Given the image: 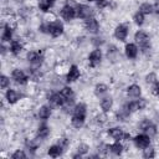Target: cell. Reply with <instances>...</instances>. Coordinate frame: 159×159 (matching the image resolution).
<instances>
[{
  "label": "cell",
  "instance_id": "cell-1",
  "mask_svg": "<svg viewBox=\"0 0 159 159\" xmlns=\"http://www.w3.org/2000/svg\"><path fill=\"white\" fill-rule=\"evenodd\" d=\"M134 40L135 42L142 47L143 51H147L150 48V41H149V36L144 32V31H138L134 35Z\"/></svg>",
  "mask_w": 159,
  "mask_h": 159
},
{
  "label": "cell",
  "instance_id": "cell-2",
  "mask_svg": "<svg viewBox=\"0 0 159 159\" xmlns=\"http://www.w3.org/2000/svg\"><path fill=\"white\" fill-rule=\"evenodd\" d=\"M48 34L53 37H58L63 34V24L60 20H55L48 24Z\"/></svg>",
  "mask_w": 159,
  "mask_h": 159
},
{
  "label": "cell",
  "instance_id": "cell-3",
  "mask_svg": "<svg viewBox=\"0 0 159 159\" xmlns=\"http://www.w3.org/2000/svg\"><path fill=\"white\" fill-rule=\"evenodd\" d=\"M134 144H135L137 148L144 149L150 144V137L148 134H145V133L144 134H139V135H137L134 138Z\"/></svg>",
  "mask_w": 159,
  "mask_h": 159
},
{
  "label": "cell",
  "instance_id": "cell-4",
  "mask_svg": "<svg viewBox=\"0 0 159 159\" xmlns=\"http://www.w3.org/2000/svg\"><path fill=\"white\" fill-rule=\"evenodd\" d=\"M76 12H77V17H81V19H89L92 17V9L87 5H77V9H76Z\"/></svg>",
  "mask_w": 159,
  "mask_h": 159
},
{
  "label": "cell",
  "instance_id": "cell-5",
  "mask_svg": "<svg viewBox=\"0 0 159 159\" xmlns=\"http://www.w3.org/2000/svg\"><path fill=\"white\" fill-rule=\"evenodd\" d=\"M61 16H62V19L70 21V20H72V19H75V17L77 16L76 9L72 7L71 5H65V6L62 7V10H61Z\"/></svg>",
  "mask_w": 159,
  "mask_h": 159
},
{
  "label": "cell",
  "instance_id": "cell-6",
  "mask_svg": "<svg viewBox=\"0 0 159 159\" xmlns=\"http://www.w3.org/2000/svg\"><path fill=\"white\" fill-rule=\"evenodd\" d=\"M128 25L127 24H120V25H118L117 27H116V30H114V36H116V39L117 40H119V41H124L125 40V37H127V35H128Z\"/></svg>",
  "mask_w": 159,
  "mask_h": 159
},
{
  "label": "cell",
  "instance_id": "cell-7",
  "mask_svg": "<svg viewBox=\"0 0 159 159\" xmlns=\"http://www.w3.org/2000/svg\"><path fill=\"white\" fill-rule=\"evenodd\" d=\"M26 57H27L29 62H31L34 66H40L42 63V60H43L42 53L40 51H30Z\"/></svg>",
  "mask_w": 159,
  "mask_h": 159
},
{
  "label": "cell",
  "instance_id": "cell-8",
  "mask_svg": "<svg viewBox=\"0 0 159 159\" xmlns=\"http://www.w3.org/2000/svg\"><path fill=\"white\" fill-rule=\"evenodd\" d=\"M48 102H50V104H51L52 107H62V106L66 103V99H65V97L62 96V93L60 92V93H53V94H51L50 98H48Z\"/></svg>",
  "mask_w": 159,
  "mask_h": 159
},
{
  "label": "cell",
  "instance_id": "cell-9",
  "mask_svg": "<svg viewBox=\"0 0 159 159\" xmlns=\"http://www.w3.org/2000/svg\"><path fill=\"white\" fill-rule=\"evenodd\" d=\"M11 76H12V80H14L15 82L20 83V84H25V83L27 82V80H29V77L26 76V73H25L22 70H19V68L14 70L12 73H11Z\"/></svg>",
  "mask_w": 159,
  "mask_h": 159
},
{
  "label": "cell",
  "instance_id": "cell-10",
  "mask_svg": "<svg viewBox=\"0 0 159 159\" xmlns=\"http://www.w3.org/2000/svg\"><path fill=\"white\" fill-rule=\"evenodd\" d=\"M101 60H102V52H101V50H93L91 53H89V56H88V61H89V65H91V67H96L97 65H99V62H101Z\"/></svg>",
  "mask_w": 159,
  "mask_h": 159
},
{
  "label": "cell",
  "instance_id": "cell-11",
  "mask_svg": "<svg viewBox=\"0 0 159 159\" xmlns=\"http://www.w3.org/2000/svg\"><path fill=\"white\" fill-rule=\"evenodd\" d=\"M108 134L116 139V140H120V139H128L129 138V134L128 133H124L120 128H111L108 130Z\"/></svg>",
  "mask_w": 159,
  "mask_h": 159
},
{
  "label": "cell",
  "instance_id": "cell-12",
  "mask_svg": "<svg viewBox=\"0 0 159 159\" xmlns=\"http://www.w3.org/2000/svg\"><path fill=\"white\" fill-rule=\"evenodd\" d=\"M84 26H86V29H87L89 32H92V34H97L98 30H99V24H98V21H97L96 19H93V17L87 19L86 22H84Z\"/></svg>",
  "mask_w": 159,
  "mask_h": 159
},
{
  "label": "cell",
  "instance_id": "cell-13",
  "mask_svg": "<svg viewBox=\"0 0 159 159\" xmlns=\"http://www.w3.org/2000/svg\"><path fill=\"white\" fill-rule=\"evenodd\" d=\"M124 51H125V56L128 58H135L138 55V47L134 43H127Z\"/></svg>",
  "mask_w": 159,
  "mask_h": 159
},
{
  "label": "cell",
  "instance_id": "cell-14",
  "mask_svg": "<svg viewBox=\"0 0 159 159\" xmlns=\"http://www.w3.org/2000/svg\"><path fill=\"white\" fill-rule=\"evenodd\" d=\"M80 77V70L76 65H72L70 67V71L67 73V82H73Z\"/></svg>",
  "mask_w": 159,
  "mask_h": 159
},
{
  "label": "cell",
  "instance_id": "cell-15",
  "mask_svg": "<svg viewBox=\"0 0 159 159\" xmlns=\"http://www.w3.org/2000/svg\"><path fill=\"white\" fill-rule=\"evenodd\" d=\"M5 96H6V99H7V102H9L10 104L16 103V102H17V99L20 98L19 93H17L16 91H14V89H7Z\"/></svg>",
  "mask_w": 159,
  "mask_h": 159
},
{
  "label": "cell",
  "instance_id": "cell-16",
  "mask_svg": "<svg viewBox=\"0 0 159 159\" xmlns=\"http://www.w3.org/2000/svg\"><path fill=\"white\" fill-rule=\"evenodd\" d=\"M112 106H113V99H112V97H103L102 99H101V108L103 109V112H108L111 108H112Z\"/></svg>",
  "mask_w": 159,
  "mask_h": 159
},
{
  "label": "cell",
  "instance_id": "cell-17",
  "mask_svg": "<svg viewBox=\"0 0 159 159\" xmlns=\"http://www.w3.org/2000/svg\"><path fill=\"white\" fill-rule=\"evenodd\" d=\"M62 147L60 145V144H55V145H51L50 148H48V155L50 157H52V158H57V157H60L61 155V153H62Z\"/></svg>",
  "mask_w": 159,
  "mask_h": 159
},
{
  "label": "cell",
  "instance_id": "cell-18",
  "mask_svg": "<svg viewBox=\"0 0 159 159\" xmlns=\"http://www.w3.org/2000/svg\"><path fill=\"white\" fill-rule=\"evenodd\" d=\"M127 92H128V96H130V97H133V98L140 97V93H142L140 87H139L138 84H132V86H129L128 89H127Z\"/></svg>",
  "mask_w": 159,
  "mask_h": 159
},
{
  "label": "cell",
  "instance_id": "cell-19",
  "mask_svg": "<svg viewBox=\"0 0 159 159\" xmlns=\"http://www.w3.org/2000/svg\"><path fill=\"white\" fill-rule=\"evenodd\" d=\"M61 93H62V96L65 97L66 102H73L75 93H73V91H72L70 87H63V88L61 89Z\"/></svg>",
  "mask_w": 159,
  "mask_h": 159
},
{
  "label": "cell",
  "instance_id": "cell-20",
  "mask_svg": "<svg viewBox=\"0 0 159 159\" xmlns=\"http://www.w3.org/2000/svg\"><path fill=\"white\" fill-rule=\"evenodd\" d=\"M48 134H50V128L46 124H41L39 127V129H37V138L45 139V138H47Z\"/></svg>",
  "mask_w": 159,
  "mask_h": 159
},
{
  "label": "cell",
  "instance_id": "cell-21",
  "mask_svg": "<svg viewBox=\"0 0 159 159\" xmlns=\"http://www.w3.org/2000/svg\"><path fill=\"white\" fill-rule=\"evenodd\" d=\"M51 116V107L50 106H42L39 109V117L41 119H47Z\"/></svg>",
  "mask_w": 159,
  "mask_h": 159
},
{
  "label": "cell",
  "instance_id": "cell-22",
  "mask_svg": "<svg viewBox=\"0 0 159 159\" xmlns=\"http://www.w3.org/2000/svg\"><path fill=\"white\" fill-rule=\"evenodd\" d=\"M84 119H86L84 116H72L71 122H72V125L75 128H81L84 124Z\"/></svg>",
  "mask_w": 159,
  "mask_h": 159
},
{
  "label": "cell",
  "instance_id": "cell-23",
  "mask_svg": "<svg viewBox=\"0 0 159 159\" xmlns=\"http://www.w3.org/2000/svg\"><path fill=\"white\" fill-rule=\"evenodd\" d=\"M72 111H73V114L72 116H84L86 117V106L83 103L76 104Z\"/></svg>",
  "mask_w": 159,
  "mask_h": 159
},
{
  "label": "cell",
  "instance_id": "cell-24",
  "mask_svg": "<svg viewBox=\"0 0 159 159\" xmlns=\"http://www.w3.org/2000/svg\"><path fill=\"white\" fill-rule=\"evenodd\" d=\"M22 50V45L19 42V41H11V45H10V51L11 53L14 55H19Z\"/></svg>",
  "mask_w": 159,
  "mask_h": 159
},
{
  "label": "cell",
  "instance_id": "cell-25",
  "mask_svg": "<svg viewBox=\"0 0 159 159\" xmlns=\"http://www.w3.org/2000/svg\"><path fill=\"white\" fill-rule=\"evenodd\" d=\"M139 11H140L142 14L147 15V14H152V12L154 11V7H153V5H150V4H148V2H144V4H142V5L139 6Z\"/></svg>",
  "mask_w": 159,
  "mask_h": 159
},
{
  "label": "cell",
  "instance_id": "cell-26",
  "mask_svg": "<svg viewBox=\"0 0 159 159\" xmlns=\"http://www.w3.org/2000/svg\"><path fill=\"white\" fill-rule=\"evenodd\" d=\"M107 91H108V87H107L104 83H98V84L94 87V94H96V96H102V94H104Z\"/></svg>",
  "mask_w": 159,
  "mask_h": 159
},
{
  "label": "cell",
  "instance_id": "cell-27",
  "mask_svg": "<svg viewBox=\"0 0 159 159\" xmlns=\"http://www.w3.org/2000/svg\"><path fill=\"white\" fill-rule=\"evenodd\" d=\"M53 5V1L51 0H39V7L42 11H47Z\"/></svg>",
  "mask_w": 159,
  "mask_h": 159
},
{
  "label": "cell",
  "instance_id": "cell-28",
  "mask_svg": "<svg viewBox=\"0 0 159 159\" xmlns=\"http://www.w3.org/2000/svg\"><path fill=\"white\" fill-rule=\"evenodd\" d=\"M111 152H112L113 154H116V155L122 154V152H123V147H122V144L119 143V140H117L114 144L111 145Z\"/></svg>",
  "mask_w": 159,
  "mask_h": 159
},
{
  "label": "cell",
  "instance_id": "cell-29",
  "mask_svg": "<svg viewBox=\"0 0 159 159\" xmlns=\"http://www.w3.org/2000/svg\"><path fill=\"white\" fill-rule=\"evenodd\" d=\"M11 36H12V31L10 29V26H5L4 27V31H2V41H10L11 40Z\"/></svg>",
  "mask_w": 159,
  "mask_h": 159
},
{
  "label": "cell",
  "instance_id": "cell-30",
  "mask_svg": "<svg viewBox=\"0 0 159 159\" xmlns=\"http://www.w3.org/2000/svg\"><path fill=\"white\" fill-rule=\"evenodd\" d=\"M133 20H134V22H135L138 26L143 25V24H144V14H142L140 11L135 12L134 16H133Z\"/></svg>",
  "mask_w": 159,
  "mask_h": 159
},
{
  "label": "cell",
  "instance_id": "cell-31",
  "mask_svg": "<svg viewBox=\"0 0 159 159\" xmlns=\"http://www.w3.org/2000/svg\"><path fill=\"white\" fill-rule=\"evenodd\" d=\"M127 109L132 113V112H135V111H139V104H138V101H133L130 103H128L127 106Z\"/></svg>",
  "mask_w": 159,
  "mask_h": 159
},
{
  "label": "cell",
  "instance_id": "cell-32",
  "mask_svg": "<svg viewBox=\"0 0 159 159\" xmlns=\"http://www.w3.org/2000/svg\"><path fill=\"white\" fill-rule=\"evenodd\" d=\"M154 155H155L154 149H153V148H150L149 145H148L147 148H144V149H143V157H144V158H153Z\"/></svg>",
  "mask_w": 159,
  "mask_h": 159
},
{
  "label": "cell",
  "instance_id": "cell-33",
  "mask_svg": "<svg viewBox=\"0 0 159 159\" xmlns=\"http://www.w3.org/2000/svg\"><path fill=\"white\" fill-rule=\"evenodd\" d=\"M145 134H148L149 137H153V135H155L157 134V127L153 124V123H150L149 124V127L145 129V132H144Z\"/></svg>",
  "mask_w": 159,
  "mask_h": 159
},
{
  "label": "cell",
  "instance_id": "cell-34",
  "mask_svg": "<svg viewBox=\"0 0 159 159\" xmlns=\"http://www.w3.org/2000/svg\"><path fill=\"white\" fill-rule=\"evenodd\" d=\"M88 145L87 144H80L78 145V148H77V152H78V154H81V155H83V154H86L87 152H88Z\"/></svg>",
  "mask_w": 159,
  "mask_h": 159
},
{
  "label": "cell",
  "instance_id": "cell-35",
  "mask_svg": "<svg viewBox=\"0 0 159 159\" xmlns=\"http://www.w3.org/2000/svg\"><path fill=\"white\" fill-rule=\"evenodd\" d=\"M11 158H12V159H24V158H26V154H25L22 150H16V152L11 155Z\"/></svg>",
  "mask_w": 159,
  "mask_h": 159
},
{
  "label": "cell",
  "instance_id": "cell-36",
  "mask_svg": "<svg viewBox=\"0 0 159 159\" xmlns=\"http://www.w3.org/2000/svg\"><path fill=\"white\" fill-rule=\"evenodd\" d=\"M145 82H147V83H155V82H157V75H155V73H149V75H147Z\"/></svg>",
  "mask_w": 159,
  "mask_h": 159
},
{
  "label": "cell",
  "instance_id": "cell-37",
  "mask_svg": "<svg viewBox=\"0 0 159 159\" xmlns=\"http://www.w3.org/2000/svg\"><path fill=\"white\" fill-rule=\"evenodd\" d=\"M9 82H10V80L6 77V76H1L0 77V86H1V88H6L7 86H9Z\"/></svg>",
  "mask_w": 159,
  "mask_h": 159
},
{
  "label": "cell",
  "instance_id": "cell-38",
  "mask_svg": "<svg viewBox=\"0 0 159 159\" xmlns=\"http://www.w3.org/2000/svg\"><path fill=\"white\" fill-rule=\"evenodd\" d=\"M117 55H118L117 48H116L114 46H112V47H111V50H108V58L114 60V56H117Z\"/></svg>",
  "mask_w": 159,
  "mask_h": 159
},
{
  "label": "cell",
  "instance_id": "cell-39",
  "mask_svg": "<svg viewBox=\"0 0 159 159\" xmlns=\"http://www.w3.org/2000/svg\"><path fill=\"white\" fill-rule=\"evenodd\" d=\"M150 123H152V122H150L149 119H144V120H143V122L139 124V128H140L143 132H145V129L149 127V124H150Z\"/></svg>",
  "mask_w": 159,
  "mask_h": 159
},
{
  "label": "cell",
  "instance_id": "cell-40",
  "mask_svg": "<svg viewBox=\"0 0 159 159\" xmlns=\"http://www.w3.org/2000/svg\"><path fill=\"white\" fill-rule=\"evenodd\" d=\"M97 7L98 9H104V7H107L108 6V1L107 0H97Z\"/></svg>",
  "mask_w": 159,
  "mask_h": 159
},
{
  "label": "cell",
  "instance_id": "cell-41",
  "mask_svg": "<svg viewBox=\"0 0 159 159\" xmlns=\"http://www.w3.org/2000/svg\"><path fill=\"white\" fill-rule=\"evenodd\" d=\"M138 104H139V111L140 109H144V107L147 106V101L144 98H139L138 99Z\"/></svg>",
  "mask_w": 159,
  "mask_h": 159
},
{
  "label": "cell",
  "instance_id": "cell-42",
  "mask_svg": "<svg viewBox=\"0 0 159 159\" xmlns=\"http://www.w3.org/2000/svg\"><path fill=\"white\" fill-rule=\"evenodd\" d=\"M153 93L155 96H159V82H155L154 83V87H153Z\"/></svg>",
  "mask_w": 159,
  "mask_h": 159
},
{
  "label": "cell",
  "instance_id": "cell-43",
  "mask_svg": "<svg viewBox=\"0 0 159 159\" xmlns=\"http://www.w3.org/2000/svg\"><path fill=\"white\" fill-rule=\"evenodd\" d=\"M40 30H41V32H47L48 34V24H43V25H41L40 26Z\"/></svg>",
  "mask_w": 159,
  "mask_h": 159
},
{
  "label": "cell",
  "instance_id": "cell-44",
  "mask_svg": "<svg viewBox=\"0 0 159 159\" xmlns=\"http://www.w3.org/2000/svg\"><path fill=\"white\" fill-rule=\"evenodd\" d=\"M88 1H97V0H88Z\"/></svg>",
  "mask_w": 159,
  "mask_h": 159
},
{
  "label": "cell",
  "instance_id": "cell-45",
  "mask_svg": "<svg viewBox=\"0 0 159 159\" xmlns=\"http://www.w3.org/2000/svg\"><path fill=\"white\" fill-rule=\"evenodd\" d=\"M17 1H22V0H17Z\"/></svg>",
  "mask_w": 159,
  "mask_h": 159
},
{
  "label": "cell",
  "instance_id": "cell-46",
  "mask_svg": "<svg viewBox=\"0 0 159 159\" xmlns=\"http://www.w3.org/2000/svg\"><path fill=\"white\" fill-rule=\"evenodd\" d=\"M51 1H53V2H55V0H51Z\"/></svg>",
  "mask_w": 159,
  "mask_h": 159
}]
</instances>
